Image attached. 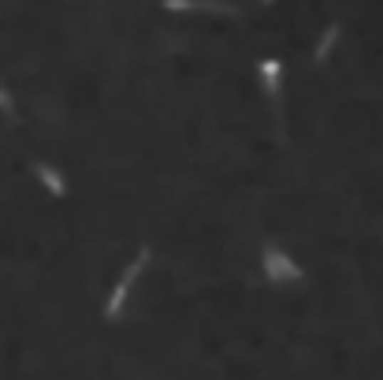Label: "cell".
<instances>
[{
	"instance_id": "5b68a950",
	"label": "cell",
	"mask_w": 383,
	"mask_h": 380,
	"mask_svg": "<svg viewBox=\"0 0 383 380\" xmlns=\"http://www.w3.org/2000/svg\"><path fill=\"white\" fill-rule=\"evenodd\" d=\"M261 82H264V93H268V97H279V90H283V63L276 56L261 60Z\"/></svg>"
},
{
	"instance_id": "8992f818",
	"label": "cell",
	"mask_w": 383,
	"mask_h": 380,
	"mask_svg": "<svg viewBox=\"0 0 383 380\" xmlns=\"http://www.w3.org/2000/svg\"><path fill=\"white\" fill-rule=\"evenodd\" d=\"M339 34H342V26H339V23H327V30L320 34V41H316V48H313V60H316V63H324V60L331 56V48H335Z\"/></svg>"
},
{
	"instance_id": "52a82bcc",
	"label": "cell",
	"mask_w": 383,
	"mask_h": 380,
	"mask_svg": "<svg viewBox=\"0 0 383 380\" xmlns=\"http://www.w3.org/2000/svg\"><path fill=\"white\" fill-rule=\"evenodd\" d=\"M0 115H15V101H11L8 86H0Z\"/></svg>"
},
{
	"instance_id": "7a4b0ae2",
	"label": "cell",
	"mask_w": 383,
	"mask_h": 380,
	"mask_svg": "<svg viewBox=\"0 0 383 380\" xmlns=\"http://www.w3.org/2000/svg\"><path fill=\"white\" fill-rule=\"evenodd\" d=\"M261 265H264L268 284H276V287H290V284H302V279H305L302 265H298V261H294L287 250H279V246H264Z\"/></svg>"
},
{
	"instance_id": "6da1fadb",
	"label": "cell",
	"mask_w": 383,
	"mask_h": 380,
	"mask_svg": "<svg viewBox=\"0 0 383 380\" xmlns=\"http://www.w3.org/2000/svg\"><path fill=\"white\" fill-rule=\"evenodd\" d=\"M145 261H149V246H138V254L130 257V265L123 269L120 279H115V287H112L108 302H105V321H115V317L123 313V306H127V299H130V291H135V284H138V276L145 272Z\"/></svg>"
},
{
	"instance_id": "3957f363",
	"label": "cell",
	"mask_w": 383,
	"mask_h": 380,
	"mask_svg": "<svg viewBox=\"0 0 383 380\" xmlns=\"http://www.w3.org/2000/svg\"><path fill=\"white\" fill-rule=\"evenodd\" d=\"M168 11H212V15H235L238 8L227 0H164Z\"/></svg>"
},
{
	"instance_id": "277c9868",
	"label": "cell",
	"mask_w": 383,
	"mask_h": 380,
	"mask_svg": "<svg viewBox=\"0 0 383 380\" xmlns=\"http://www.w3.org/2000/svg\"><path fill=\"white\" fill-rule=\"evenodd\" d=\"M34 175H38V183L53 194V197H63L68 194V179L60 175V168H53V164H45V160H38L34 164Z\"/></svg>"
},
{
	"instance_id": "ba28073f",
	"label": "cell",
	"mask_w": 383,
	"mask_h": 380,
	"mask_svg": "<svg viewBox=\"0 0 383 380\" xmlns=\"http://www.w3.org/2000/svg\"><path fill=\"white\" fill-rule=\"evenodd\" d=\"M261 4H272V0H261Z\"/></svg>"
}]
</instances>
